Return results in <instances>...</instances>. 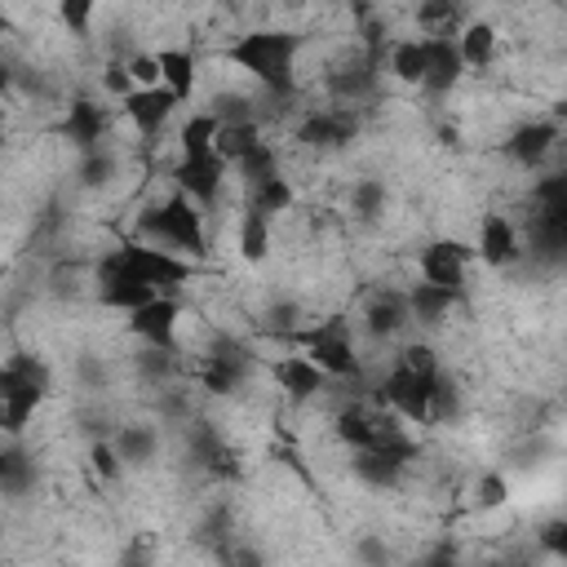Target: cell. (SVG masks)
Masks as SVG:
<instances>
[{
	"label": "cell",
	"mask_w": 567,
	"mask_h": 567,
	"mask_svg": "<svg viewBox=\"0 0 567 567\" xmlns=\"http://www.w3.org/2000/svg\"><path fill=\"white\" fill-rule=\"evenodd\" d=\"M381 403L408 421H430L447 408V385L439 377V359L430 346H408L394 372L381 381Z\"/></svg>",
	"instance_id": "cell-1"
},
{
	"label": "cell",
	"mask_w": 567,
	"mask_h": 567,
	"mask_svg": "<svg viewBox=\"0 0 567 567\" xmlns=\"http://www.w3.org/2000/svg\"><path fill=\"white\" fill-rule=\"evenodd\" d=\"M230 62L248 71L270 93H292V66H297V35L288 31H248L230 44Z\"/></svg>",
	"instance_id": "cell-2"
},
{
	"label": "cell",
	"mask_w": 567,
	"mask_h": 567,
	"mask_svg": "<svg viewBox=\"0 0 567 567\" xmlns=\"http://www.w3.org/2000/svg\"><path fill=\"white\" fill-rule=\"evenodd\" d=\"M111 275H124V279H142V284H151V288H173V284H182V279H190V266L177 257V252H164V248H146V244H124V248H115L106 261H102V270H97V279H111Z\"/></svg>",
	"instance_id": "cell-3"
},
{
	"label": "cell",
	"mask_w": 567,
	"mask_h": 567,
	"mask_svg": "<svg viewBox=\"0 0 567 567\" xmlns=\"http://www.w3.org/2000/svg\"><path fill=\"white\" fill-rule=\"evenodd\" d=\"M49 390V368L31 354H13L0 372V403H4V430L18 434L27 425V416L35 412V403Z\"/></svg>",
	"instance_id": "cell-4"
},
{
	"label": "cell",
	"mask_w": 567,
	"mask_h": 567,
	"mask_svg": "<svg viewBox=\"0 0 567 567\" xmlns=\"http://www.w3.org/2000/svg\"><path fill=\"white\" fill-rule=\"evenodd\" d=\"M137 226H142L146 235H155L159 244L177 248V252H190V257H199V252H204L199 208L190 204V195H186V190H173V195H168L164 204H155Z\"/></svg>",
	"instance_id": "cell-5"
},
{
	"label": "cell",
	"mask_w": 567,
	"mask_h": 567,
	"mask_svg": "<svg viewBox=\"0 0 567 567\" xmlns=\"http://www.w3.org/2000/svg\"><path fill=\"white\" fill-rule=\"evenodd\" d=\"M301 346H306V354H310L328 377H350V372L359 368L354 341H350V323H346L341 315H332V319L306 328V332H301Z\"/></svg>",
	"instance_id": "cell-6"
},
{
	"label": "cell",
	"mask_w": 567,
	"mask_h": 567,
	"mask_svg": "<svg viewBox=\"0 0 567 567\" xmlns=\"http://www.w3.org/2000/svg\"><path fill=\"white\" fill-rule=\"evenodd\" d=\"M177 190H186L190 199L199 204H213L217 190H221V177H226V155L221 151H208V155H182L177 164Z\"/></svg>",
	"instance_id": "cell-7"
},
{
	"label": "cell",
	"mask_w": 567,
	"mask_h": 567,
	"mask_svg": "<svg viewBox=\"0 0 567 567\" xmlns=\"http://www.w3.org/2000/svg\"><path fill=\"white\" fill-rule=\"evenodd\" d=\"M470 257H474V248H465L461 239H434V244H425V252H421V279L461 292Z\"/></svg>",
	"instance_id": "cell-8"
},
{
	"label": "cell",
	"mask_w": 567,
	"mask_h": 567,
	"mask_svg": "<svg viewBox=\"0 0 567 567\" xmlns=\"http://www.w3.org/2000/svg\"><path fill=\"white\" fill-rule=\"evenodd\" d=\"M128 332L142 337L146 346L155 350H173V337H177V301H168L164 292L151 297L146 306L128 310Z\"/></svg>",
	"instance_id": "cell-9"
},
{
	"label": "cell",
	"mask_w": 567,
	"mask_h": 567,
	"mask_svg": "<svg viewBox=\"0 0 567 567\" xmlns=\"http://www.w3.org/2000/svg\"><path fill=\"white\" fill-rule=\"evenodd\" d=\"M354 133H359V115L350 102L315 111L301 124V142H310V146H346V142H354Z\"/></svg>",
	"instance_id": "cell-10"
},
{
	"label": "cell",
	"mask_w": 567,
	"mask_h": 567,
	"mask_svg": "<svg viewBox=\"0 0 567 567\" xmlns=\"http://www.w3.org/2000/svg\"><path fill=\"white\" fill-rule=\"evenodd\" d=\"M177 102H182V97H177L173 89H164V84H155V89H133V93H124V115H128L142 133H159Z\"/></svg>",
	"instance_id": "cell-11"
},
{
	"label": "cell",
	"mask_w": 567,
	"mask_h": 567,
	"mask_svg": "<svg viewBox=\"0 0 567 567\" xmlns=\"http://www.w3.org/2000/svg\"><path fill=\"white\" fill-rule=\"evenodd\" d=\"M390 430H394V421H390V416L368 412L363 403H354V408H341V412H337V434H341V443H350L354 452L377 447Z\"/></svg>",
	"instance_id": "cell-12"
},
{
	"label": "cell",
	"mask_w": 567,
	"mask_h": 567,
	"mask_svg": "<svg viewBox=\"0 0 567 567\" xmlns=\"http://www.w3.org/2000/svg\"><path fill=\"white\" fill-rule=\"evenodd\" d=\"M518 252H523V244H518L514 221L501 213H487L478 226V257L487 266H509V261H518Z\"/></svg>",
	"instance_id": "cell-13"
},
{
	"label": "cell",
	"mask_w": 567,
	"mask_h": 567,
	"mask_svg": "<svg viewBox=\"0 0 567 567\" xmlns=\"http://www.w3.org/2000/svg\"><path fill=\"white\" fill-rule=\"evenodd\" d=\"M430 40V66H425V89L430 93H447L456 80H461V66H465V58H461V44H456V35H425Z\"/></svg>",
	"instance_id": "cell-14"
},
{
	"label": "cell",
	"mask_w": 567,
	"mask_h": 567,
	"mask_svg": "<svg viewBox=\"0 0 567 567\" xmlns=\"http://www.w3.org/2000/svg\"><path fill=\"white\" fill-rule=\"evenodd\" d=\"M275 381L284 385V394L288 399H310V394H319L323 385H328V372L310 359V354H288V359H279L275 363Z\"/></svg>",
	"instance_id": "cell-15"
},
{
	"label": "cell",
	"mask_w": 567,
	"mask_h": 567,
	"mask_svg": "<svg viewBox=\"0 0 567 567\" xmlns=\"http://www.w3.org/2000/svg\"><path fill=\"white\" fill-rule=\"evenodd\" d=\"M62 133L71 137V146H80V151L89 155V151H97V142H102V133H106V111H102L97 102L80 97V102H71Z\"/></svg>",
	"instance_id": "cell-16"
},
{
	"label": "cell",
	"mask_w": 567,
	"mask_h": 567,
	"mask_svg": "<svg viewBox=\"0 0 567 567\" xmlns=\"http://www.w3.org/2000/svg\"><path fill=\"white\" fill-rule=\"evenodd\" d=\"M244 377H248V359H244V350H235V346H217V350L208 354V363H204V390H213V394L239 390Z\"/></svg>",
	"instance_id": "cell-17"
},
{
	"label": "cell",
	"mask_w": 567,
	"mask_h": 567,
	"mask_svg": "<svg viewBox=\"0 0 567 567\" xmlns=\"http://www.w3.org/2000/svg\"><path fill=\"white\" fill-rule=\"evenodd\" d=\"M558 142V128L554 124H545V120H536V124H523V128H514L509 133V142H505V151L518 159V164H540L545 155H549V146Z\"/></svg>",
	"instance_id": "cell-18"
},
{
	"label": "cell",
	"mask_w": 567,
	"mask_h": 567,
	"mask_svg": "<svg viewBox=\"0 0 567 567\" xmlns=\"http://www.w3.org/2000/svg\"><path fill=\"white\" fill-rule=\"evenodd\" d=\"M456 301H461V292H456V288H443V284H430V279H421V284L408 292L412 319H421V323H439Z\"/></svg>",
	"instance_id": "cell-19"
},
{
	"label": "cell",
	"mask_w": 567,
	"mask_h": 567,
	"mask_svg": "<svg viewBox=\"0 0 567 567\" xmlns=\"http://www.w3.org/2000/svg\"><path fill=\"white\" fill-rule=\"evenodd\" d=\"M408 315H412V306H408V297H399V292H381L372 306H368V332L377 337V341H385V337H394L403 323H408Z\"/></svg>",
	"instance_id": "cell-20"
},
{
	"label": "cell",
	"mask_w": 567,
	"mask_h": 567,
	"mask_svg": "<svg viewBox=\"0 0 567 567\" xmlns=\"http://www.w3.org/2000/svg\"><path fill=\"white\" fill-rule=\"evenodd\" d=\"M372 84H377V62L372 58H359V62H350V66H341L332 75V93L341 102H350V106H359V97H368Z\"/></svg>",
	"instance_id": "cell-21"
},
{
	"label": "cell",
	"mask_w": 567,
	"mask_h": 567,
	"mask_svg": "<svg viewBox=\"0 0 567 567\" xmlns=\"http://www.w3.org/2000/svg\"><path fill=\"white\" fill-rule=\"evenodd\" d=\"M461 18H465L461 0H421L416 9V22L425 35H461Z\"/></svg>",
	"instance_id": "cell-22"
},
{
	"label": "cell",
	"mask_w": 567,
	"mask_h": 567,
	"mask_svg": "<svg viewBox=\"0 0 567 567\" xmlns=\"http://www.w3.org/2000/svg\"><path fill=\"white\" fill-rule=\"evenodd\" d=\"M385 62H390V71H394L399 80L421 84V80H425V66H430V40H399Z\"/></svg>",
	"instance_id": "cell-23"
},
{
	"label": "cell",
	"mask_w": 567,
	"mask_h": 567,
	"mask_svg": "<svg viewBox=\"0 0 567 567\" xmlns=\"http://www.w3.org/2000/svg\"><path fill=\"white\" fill-rule=\"evenodd\" d=\"M159 84L173 89V93L186 102L190 89H195V58H190L186 49H164V53H159Z\"/></svg>",
	"instance_id": "cell-24"
},
{
	"label": "cell",
	"mask_w": 567,
	"mask_h": 567,
	"mask_svg": "<svg viewBox=\"0 0 567 567\" xmlns=\"http://www.w3.org/2000/svg\"><path fill=\"white\" fill-rule=\"evenodd\" d=\"M288 204H292V186L279 177V168L257 177V182H248V208H261L270 217V213H284Z\"/></svg>",
	"instance_id": "cell-25"
},
{
	"label": "cell",
	"mask_w": 567,
	"mask_h": 567,
	"mask_svg": "<svg viewBox=\"0 0 567 567\" xmlns=\"http://www.w3.org/2000/svg\"><path fill=\"white\" fill-rule=\"evenodd\" d=\"M151 297H159V288H151V284H142V279H124V275L102 279V301L115 306V310H137V306H146Z\"/></svg>",
	"instance_id": "cell-26"
},
{
	"label": "cell",
	"mask_w": 567,
	"mask_h": 567,
	"mask_svg": "<svg viewBox=\"0 0 567 567\" xmlns=\"http://www.w3.org/2000/svg\"><path fill=\"white\" fill-rule=\"evenodd\" d=\"M456 44H461L465 66H487V62L496 58V31H492L487 22H470V27L456 35Z\"/></svg>",
	"instance_id": "cell-27"
},
{
	"label": "cell",
	"mask_w": 567,
	"mask_h": 567,
	"mask_svg": "<svg viewBox=\"0 0 567 567\" xmlns=\"http://www.w3.org/2000/svg\"><path fill=\"white\" fill-rule=\"evenodd\" d=\"M261 146V137H257V124L252 120H230V124H221V133H217V151L226 155V159H244V155H252Z\"/></svg>",
	"instance_id": "cell-28"
},
{
	"label": "cell",
	"mask_w": 567,
	"mask_h": 567,
	"mask_svg": "<svg viewBox=\"0 0 567 567\" xmlns=\"http://www.w3.org/2000/svg\"><path fill=\"white\" fill-rule=\"evenodd\" d=\"M217 133H221V120L217 115H195L182 124V155H208L217 151Z\"/></svg>",
	"instance_id": "cell-29"
},
{
	"label": "cell",
	"mask_w": 567,
	"mask_h": 567,
	"mask_svg": "<svg viewBox=\"0 0 567 567\" xmlns=\"http://www.w3.org/2000/svg\"><path fill=\"white\" fill-rule=\"evenodd\" d=\"M266 248H270V217L261 208H248L244 213V226H239V252L248 261H261Z\"/></svg>",
	"instance_id": "cell-30"
},
{
	"label": "cell",
	"mask_w": 567,
	"mask_h": 567,
	"mask_svg": "<svg viewBox=\"0 0 567 567\" xmlns=\"http://www.w3.org/2000/svg\"><path fill=\"white\" fill-rule=\"evenodd\" d=\"M93 9H97V0H58V18H62V27H66V31H75V35H84V31H89Z\"/></svg>",
	"instance_id": "cell-31"
},
{
	"label": "cell",
	"mask_w": 567,
	"mask_h": 567,
	"mask_svg": "<svg viewBox=\"0 0 567 567\" xmlns=\"http://www.w3.org/2000/svg\"><path fill=\"white\" fill-rule=\"evenodd\" d=\"M350 204H354V213H359V217H368V221H372V217L381 213V204H385V186H381V182H359V186H354V195H350Z\"/></svg>",
	"instance_id": "cell-32"
},
{
	"label": "cell",
	"mask_w": 567,
	"mask_h": 567,
	"mask_svg": "<svg viewBox=\"0 0 567 567\" xmlns=\"http://www.w3.org/2000/svg\"><path fill=\"white\" fill-rule=\"evenodd\" d=\"M124 66H128V75H133L137 89H155L159 84V53H133Z\"/></svg>",
	"instance_id": "cell-33"
},
{
	"label": "cell",
	"mask_w": 567,
	"mask_h": 567,
	"mask_svg": "<svg viewBox=\"0 0 567 567\" xmlns=\"http://www.w3.org/2000/svg\"><path fill=\"white\" fill-rule=\"evenodd\" d=\"M155 452V434L151 430H124L120 434V456L124 461H137V456H151Z\"/></svg>",
	"instance_id": "cell-34"
},
{
	"label": "cell",
	"mask_w": 567,
	"mask_h": 567,
	"mask_svg": "<svg viewBox=\"0 0 567 567\" xmlns=\"http://www.w3.org/2000/svg\"><path fill=\"white\" fill-rule=\"evenodd\" d=\"M540 545H545L554 558H563V563H567V518L545 523V527H540Z\"/></svg>",
	"instance_id": "cell-35"
},
{
	"label": "cell",
	"mask_w": 567,
	"mask_h": 567,
	"mask_svg": "<svg viewBox=\"0 0 567 567\" xmlns=\"http://www.w3.org/2000/svg\"><path fill=\"white\" fill-rule=\"evenodd\" d=\"M120 447H111V443H93V470L102 474V478H115L120 474Z\"/></svg>",
	"instance_id": "cell-36"
},
{
	"label": "cell",
	"mask_w": 567,
	"mask_h": 567,
	"mask_svg": "<svg viewBox=\"0 0 567 567\" xmlns=\"http://www.w3.org/2000/svg\"><path fill=\"white\" fill-rule=\"evenodd\" d=\"M492 505H505V478L501 474H487L478 483V509H492Z\"/></svg>",
	"instance_id": "cell-37"
},
{
	"label": "cell",
	"mask_w": 567,
	"mask_h": 567,
	"mask_svg": "<svg viewBox=\"0 0 567 567\" xmlns=\"http://www.w3.org/2000/svg\"><path fill=\"white\" fill-rule=\"evenodd\" d=\"M554 111H558V120H567V102H558V106H554Z\"/></svg>",
	"instance_id": "cell-38"
}]
</instances>
